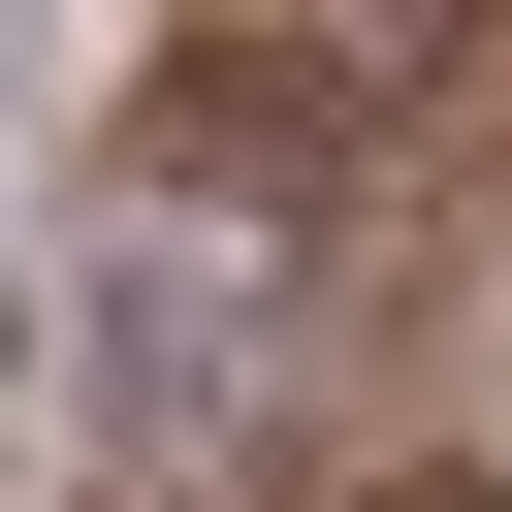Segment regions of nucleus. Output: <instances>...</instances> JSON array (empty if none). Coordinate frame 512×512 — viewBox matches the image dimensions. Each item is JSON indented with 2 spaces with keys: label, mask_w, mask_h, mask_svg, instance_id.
I'll return each instance as SVG.
<instances>
[{
  "label": "nucleus",
  "mask_w": 512,
  "mask_h": 512,
  "mask_svg": "<svg viewBox=\"0 0 512 512\" xmlns=\"http://www.w3.org/2000/svg\"><path fill=\"white\" fill-rule=\"evenodd\" d=\"M0 96H32V0H0Z\"/></svg>",
  "instance_id": "f257e3e1"
}]
</instances>
